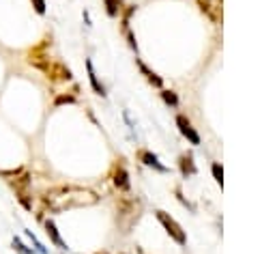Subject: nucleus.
Returning a JSON list of instances; mask_svg holds the SVG:
<instances>
[{
  "mask_svg": "<svg viewBox=\"0 0 275 254\" xmlns=\"http://www.w3.org/2000/svg\"><path fill=\"white\" fill-rule=\"evenodd\" d=\"M97 201L99 196L93 189L76 187V185H56V187L45 189L41 194V205L54 213L73 209V207H88V205H95Z\"/></svg>",
  "mask_w": 275,
  "mask_h": 254,
  "instance_id": "1",
  "label": "nucleus"
},
{
  "mask_svg": "<svg viewBox=\"0 0 275 254\" xmlns=\"http://www.w3.org/2000/svg\"><path fill=\"white\" fill-rule=\"evenodd\" d=\"M155 217H157L159 224L163 226V229H166V233L170 235V239H174V241L179 243V246H185V243H187V235H185V231H183V226H181L177 220H174L170 213L157 209V211H155Z\"/></svg>",
  "mask_w": 275,
  "mask_h": 254,
  "instance_id": "2",
  "label": "nucleus"
},
{
  "mask_svg": "<svg viewBox=\"0 0 275 254\" xmlns=\"http://www.w3.org/2000/svg\"><path fill=\"white\" fill-rule=\"evenodd\" d=\"M45 78H48L50 82H54V84L71 82V80H73V71L62 60H52V65L48 69V74H45Z\"/></svg>",
  "mask_w": 275,
  "mask_h": 254,
  "instance_id": "3",
  "label": "nucleus"
},
{
  "mask_svg": "<svg viewBox=\"0 0 275 254\" xmlns=\"http://www.w3.org/2000/svg\"><path fill=\"white\" fill-rule=\"evenodd\" d=\"M112 183L118 192H129L131 189V181H129V172H127L125 164L116 162L114 168H112Z\"/></svg>",
  "mask_w": 275,
  "mask_h": 254,
  "instance_id": "4",
  "label": "nucleus"
},
{
  "mask_svg": "<svg viewBox=\"0 0 275 254\" xmlns=\"http://www.w3.org/2000/svg\"><path fill=\"white\" fill-rule=\"evenodd\" d=\"M177 127H179V132L185 136L191 144H200V136H198V132L194 130V125H191V121L187 119L185 114H179L177 116Z\"/></svg>",
  "mask_w": 275,
  "mask_h": 254,
  "instance_id": "5",
  "label": "nucleus"
},
{
  "mask_svg": "<svg viewBox=\"0 0 275 254\" xmlns=\"http://www.w3.org/2000/svg\"><path fill=\"white\" fill-rule=\"evenodd\" d=\"M43 229H45V235L50 237V241L54 243V246L60 248V250H67V243L62 241L60 233H58V229H56V222H54L52 217H45V220H43Z\"/></svg>",
  "mask_w": 275,
  "mask_h": 254,
  "instance_id": "6",
  "label": "nucleus"
},
{
  "mask_svg": "<svg viewBox=\"0 0 275 254\" xmlns=\"http://www.w3.org/2000/svg\"><path fill=\"white\" fill-rule=\"evenodd\" d=\"M138 160H140L144 166L155 168V170H159V172H166V166H163L161 162H159V157L155 155L153 151H149V149H140V151H138Z\"/></svg>",
  "mask_w": 275,
  "mask_h": 254,
  "instance_id": "7",
  "label": "nucleus"
},
{
  "mask_svg": "<svg viewBox=\"0 0 275 254\" xmlns=\"http://www.w3.org/2000/svg\"><path fill=\"white\" fill-rule=\"evenodd\" d=\"M135 62H138V69H140V74L146 78V82H149V84H153L155 88H161V86H163V80H161L157 74H155L153 69H149V67H146V62H142L140 58H135Z\"/></svg>",
  "mask_w": 275,
  "mask_h": 254,
  "instance_id": "8",
  "label": "nucleus"
},
{
  "mask_svg": "<svg viewBox=\"0 0 275 254\" xmlns=\"http://www.w3.org/2000/svg\"><path fill=\"white\" fill-rule=\"evenodd\" d=\"M179 168H181V175H183V177H191V175H196L194 155H191V153H183V155L179 157Z\"/></svg>",
  "mask_w": 275,
  "mask_h": 254,
  "instance_id": "9",
  "label": "nucleus"
},
{
  "mask_svg": "<svg viewBox=\"0 0 275 254\" xmlns=\"http://www.w3.org/2000/svg\"><path fill=\"white\" fill-rule=\"evenodd\" d=\"M30 183H32V175L30 172H22V175H17L15 179H9V185L13 187V192L15 189H30Z\"/></svg>",
  "mask_w": 275,
  "mask_h": 254,
  "instance_id": "10",
  "label": "nucleus"
},
{
  "mask_svg": "<svg viewBox=\"0 0 275 254\" xmlns=\"http://www.w3.org/2000/svg\"><path fill=\"white\" fill-rule=\"evenodd\" d=\"M86 71H88V80H90V86L97 95H106V86L99 82V78L95 74V67H93V60H86Z\"/></svg>",
  "mask_w": 275,
  "mask_h": 254,
  "instance_id": "11",
  "label": "nucleus"
},
{
  "mask_svg": "<svg viewBox=\"0 0 275 254\" xmlns=\"http://www.w3.org/2000/svg\"><path fill=\"white\" fill-rule=\"evenodd\" d=\"M15 198H17V203H20L26 211H32V194H30V189H15Z\"/></svg>",
  "mask_w": 275,
  "mask_h": 254,
  "instance_id": "12",
  "label": "nucleus"
},
{
  "mask_svg": "<svg viewBox=\"0 0 275 254\" xmlns=\"http://www.w3.org/2000/svg\"><path fill=\"white\" fill-rule=\"evenodd\" d=\"M104 3H106V13L110 17H118L125 9V0H104Z\"/></svg>",
  "mask_w": 275,
  "mask_h": 254,
  "instance_id": "13",
  "label": "nucleus"
},
{
  "mask_svg": "<svg viewBox=\"0 0 275 254\" xmlns=\"http://www.w3.org/2000/svg\"><path fill=\"white\" fill-rule=\"evenodd\" d=\"M78 99H76V95L73 93H58L56 97H54V106H69V104H76Z\"/></svg>",
  "mask_w": 275,
  "mask_h": 254,
  "instance_id": "14",
  "label": "nucleus"
},
{
  "mask_svg": "<svg viewBox=\"0 0 275 254\" xmlns=\"http://www.w3.org/2000/svg\"><path fill=\"white\" fill-rule=\"evenodd\" d=\"M198 7H200V11H202L207 17H211L213 22H217L213 9H219V7H213V3H211V0H198Z\"/></svg>",
  "mask_w": 275,
  "mask_h": 254,
  "instance_id": "15",
  "label": "nucleus"
},
{
  "mask_svg": "<svg viewBox=\"0 0 275 254\" xmlns=\"http://www.w3.org/2000/svg\"><path fill=\"white\" fill-rule=\"evenodd\" d=\"M161 99H163V102H166L168 106H172V108L179 106V97H177V93H174V90H163V88H161Z\"/></svg>",
  "mask_w": 275,
  "mask_h": 254,
  "instance_id": "16",
  "label": "nucleus"
},
{
  "mask_svg": "<svg viewBox=\"0 0 275 254\" xmlns=\"http://www.w3.org/2000/svg\"><path fill=\"white\" fill-rule=\"evenodd\" d=\"M211 170H213V179L222 185L224 183V168H222V164H217V162H215V164L211 166Z\"/></svg>",
  "mask_w": 275,
  "mask_h": 254,
  "instance_id": "17",
  "label": "nucleus"
},
{
  "mask_svg": "<svg viewBox=\"0 0 275 254\" xmlns=\"http://www.w3.org/2000/svg\"><path fill=\"white\" fill-rule=\"evenodd\" d=\"M32 3V9L37 15H45V11H48V5H45V0H30Z\"/></svg>",
  "mask_w": 275,
  "mask_h": 254,
  "instance_id": "18",
  "label": "nucleus"
},
{
  "mask_svg": "<svg viewBox=\"0 0 275 254\" xmlns=\"http://www.w3.org/2000/svg\"><path fill=\"white\" fill-rule=\"evenodd\" d=\"M13 248L20 252V254H32V250H30V248H26L20 237H13Z\"/></svg>",
  "mask_w": 275,
  "mask_h": 254,
  "instance_id": "19",
  "label": "nucleus"
},
{
  "mask_svg": "<svg viewBox=\"0 0 275 254\" xmlns=\"http://www.w3.org/2000/svg\"><path fill=\"white\" fill-rule=\"evenodd\" d=\"M24 172V168L20 166V168H11V170H0V177H11V179H15L17 175H22Z\"/></svg>",
  "mask_w": 275,
  "mask_h": 254,
  "instance_id": "20",
  "label": "nucleus"
},
{
  "mask_svg": "<svg viewBox=\"0 0 275 254\" xmlns=\"http://www.w3.org/2000/svg\"><path fill=\"white\" fill-rule=\"evenodd\" d=\"M127 33V39H129V45H131V50H138V43H135V37H133V33L129 30H125Z\"/></svg>",
  "mask_w": 275,
  "mask_h": 254,
  "instance_id": "21",
  "label": "nucleus"
},
{
  "mask_svg": "<svg viewBox=\"0 0 275 254\" xmlns=\"http://www.w3.org/2000/svg\"><path fill=\"white\" fill-rule=\"evenodd\" d=\"M95 254H108V252H95Z\"/></svg>",
  "mask_w": 275,
  "mask_h": 254,
  "instance_id": "22",
  "label": "nucleus"
}]
</instances>
